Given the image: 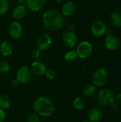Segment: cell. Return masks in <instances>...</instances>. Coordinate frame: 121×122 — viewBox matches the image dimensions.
<instances>
[{"label":"cell","mask_w":121,"mask_h":122,"mask_svg":"<svg viewBox=\"0 0 121 122\" xmlns=\"http://www.w3.org/2000/svg\"><path fill=\"white\" fill-rule=\"evenodd\" d=\"M64 17L57 9H48L42 16L44 26L50 31L56 32L61 29L64 24Z\"/></svg>","instance_id":"1"},{"label":"cell","mask_w":121,"mask_h":122,"mask_svg":"<svg viewBox=\"0 0 121 122\" xmlns=\"http://www.w3.org/2000/svg\"><path fill=\"white\" fill-rule=\"evenodd\" d=\"M33 109L39 117H48L53 114L55 106L52 99L47 97L42 96L35 100L33 104Z\"/></svg>","instance_id":"2"},{"label":"cell","mask_w":121,"mask_h":122,"mask_svg":"<svg viewBox=\"0 0 121 122\" xmlns=\"http://www.w3.org/2000/svg\"><path fill=\"white\" fill-rule=\"evenodd\" d=\"M116 95L113 91L109 89H103L100 90L96 95L98 103L103 107H108L115 102Z\"/></svg>","instance_id":"3"},{"label":"cell","mask_w":121,"mask_h":122,"mask_svg":"<svg viewBox=\"0 0 121 122\" xmlns=\"http://www.w3.org/2000/svg\"><path fill=\"white\" fill-rule=\"evenodd\" d=\"M108 74L107 71L103 68H99L96 69L92 76L93 84L96 86H103L108 81Z\"/></svg>","instance_id":"4"},{"label":"cell","mask_w":121,"mask_h":122,"mask_svg":"<svg viewBox=\"0 0 121 122\" xmlns=\"http://www.w3.org/2000/svg\"><path fill=\"white\" fill-rule=\"evenodd\" d=\"M76 52L78 57L81 59H87L93 53V45L88 41H81L77 46Z\"/></svg>","instance_id":"5"},{"label":"cell","mask_w":121,"mask_h":122,"mask_svg":"<svg viewBox=\"0 0 121 122\" xmlns=\"http://www.w3.org/2000/svg\"><path fill=\"white\" fill-rule=\"evenodd\" d=\"M52 44V39L51 36L46 33L41 34L36 39V48L41 51L48 50Z\"/></svg>","instance_id":"6"},{"label":"cell","mask_w":121,"mask_h":122,"mask_svg":"<svg viewBox=\"0 0 121 122\" xmlns=\"http://www.w3.org/2000/svg\"><path fill=\"white\" fill-rule=\"evenodd\" d=\"M32 77V73L29 67L22 66L16 72V79L20 84H27Z\"/></svg>","instance_id":"7"},{"label":"cell","mask_w":121,"mask_h":122,"mask_svg":"<svg viewBox=\"0 0 121 122\" xmlns=\"http://www.w3.org/2000/svg\"><path fill=\"white\" fill-rule=\"evenodd\" d=\"M104 44L106 49H108V51H113L119 48L121 44V41L118 36L111 34H108L106 38Z\"/></svg>","instance_id":"8"},{"label":"cell","mask_w":121,"mask_h":122,"mask_svg":"<svg viewBox=\"0 0 121 122\" xmlns=\"http://www.w3.org/2000/svg\"><path fill=\"white\" fill-rule=\"evenodd\" d=\"M62 41L66 46L68 48H73L77 44V35L73 31H66L63 33L62 36Z\"/></svg>","instance_id":"9"},{"label":"cell","mask_w":121,"mask_h":122,"mask_svg":"<svg viewBox=\"0 0 121 122\" xmlns=\"http://www.w3.org/2000/svg\"><path fill=\"white\" fill-rule=\"evenodd\" d=\"M8 32H9V36L12 39H18L21 36V35L23 34L22 25L16 21H12L9 26Z\"/></svg>","instance_id":"10"},{"label":"cell","mask_w":121,"mask_h":122,"mask_svg":"<svg viewBox=\"0 0 121 122\" xmlns=\"http://www.w3.org/2000/svg\"><path fill=\"white\" fill-rule=\"evenodd\" d=\"M92 34L96 37L103 36L107 31V27L106 24L101 20L95 21L91 26Z\"/></svg>","instance_id":"11"},{"label":"cell","mask_w":121,"mask_h":122,"mask_svg":"<svg viewBox=\"0 0 121 122\" xmlns=\"http://www.w3.org/2000/svg\"><path fill=\"white\" fill-rule=\"evenodd\" d=\"M30 69L31 71L32 74H34L37 76L44 75L47 70L46 64L41 61H34L30 66Z\"/></svg>","instance_id":"12"},{"label":"cell","mask_w":121,"mask_h":122,"mask_svg":"<svg viewBox=\"0 0 121 122\" xmlns=\"http://www.w3.org/2000/svg\"><path fill=\"white\" fill-rule=\"evenodd\" d=\"M76 5L71 1H66L61 8V14L63 17H71L76 12Z\"/></svg>","instance_id":"13"},{"label":"cell","mask_w":121,"mask_h":122,"mask_svg":"<svg viewBox=\"0 0 121 122\" xmlns=\"http://www.w3.org/2000/svg\"><path fill=\"white\" fill-rule=\"evenodd\" d=\"M46 4V0H26V6L31 11H39L41 10Z\"/></svg>","instance_id":"14"},{"label":"cell","mask_w":121,"mask_h":122,"mask_svg":"<svg viewBox=\"0 0 121 122\" xmlns=\"http://www.w3.org/2000/svg\"><path fill=\"white\" fill-rule=\"evenodd\" d=\"M27 12L28 9L25 5L19 4L14 8L12 11V15L16 19H21L26 16Z\"/></svg>","instance_id":"15"},{"label":"cell","mask_w":121,"mask_h":122,"mask_svg":"<svg viewBox=\"0 0 121 122\" xmlns=\"http://www.w3.org/2000/svg\"><path fill=\"white\" fill-rule=\"evenodd\" d=\"M88 118L89 119V122H100L103 118V112L98 107L92 108L88 112Z\"/></svg>","instance_id":"16"},{"label":"cell","mask_w":121,"mask_h":122,"mask_svg":"<svg viewBox=\"0 0 121 122\" xmlns=\"http://www.w3.org/2000/svg\"><path fill=\"white\" fill-rule=\"evenodd\" d=\"M14 46L9 41H4L0 44V54L3 56H9L12 54Z\"/></svg>","instance_id":"17"},{"label":"cell","mask_w":121,"mask_h":122,"mask_svg":"<svg viewBox=\"0 0 121 122\" xmlns=\"http://www.w3.org/2000/svg\"><path fill=\"white\" fill-rule=\"evenodd\" d=\"M110 19L114 26H121V11L116 9L111 11L110 13Z\"/></svg>","instance_id":"18"},{"label":"cell","mask_w":121,"mask_h":122,"mask_svg":"<svg viewBox=\"0 0 121 122\" xmlns=\"http://www.w3.org/2000/svg\"><path fill=\"white\" fill-rule=\"evenodd\" d=\"M11 104L10 97L6 94H2L0 96V109L3 110L8 109Z\"/></svg>","instance_id":"19"},{"label":"cell","mask_w":121,"mask_h":122,"mask_svg":"<svg viewBox=\"0 0 121 122\" xmlns=\"http://www.w3.org/2000/svg\"><path fill=\"white\" fill-rule=\"evenodd\" d=\"M73 107L77 111H82L86 107V102L81 97H76L73 102Z\"/></svg>","instance_id":"20"},{"label":"cell","mask_w":121,"mask_h":122,"mask_svg":"<svg viewBox=\"0 0 121 122\" xmlns=\"http://www.w3.org/2000/svg\"><path fill=\"white\" fill-rule=\"evenodd\" d=\"M63 58H64L65 61H66L68 62H73L74 61H76L77 59L78 56H77L76 51L68 50L64 54Z\"/></svg>","instance_id":"21"},{"label":"cell","mask_w":121,"mask_h":122,"mask_svg":"<svg viewBox=\"0 0 121 122\" xmlns=\"http://www.w3.org/2000/svg\"><path fill=\"white\" fill-rule=\"evenodd\" d=\"M96 91V86H94L93 84H88L86 85L83 90V94L85 97H89L93 96Z\"/></svg>","instance_id":"22"},{"label":"cell","mask_w":121,"mask_h":122,"mask_svg":"<svg viewBox=\"0 0 121 122\" xmlns=\"http://www.w3.org/2000/svg\"><path fill=\"white\" fill-rule=\"evenodd\" d=\"M9 8L8 0H0V15L5 14L8 11Z\"/></svg>","instance_id":"23"},{"label":"cell","mask_w":121,"mask_h":122,"mask_svg":"<svg viewBox=\"0 0 121 122\" xmlns=\"http://www.w3.org/2000/svg\"><path fill=\"white\" fill-rule=\"evenodd\" d=\"M10 70L9 64L5 61H0V74H5Z\"/></svg>","instance_id":"24"},{"label":"cell","mask_w":121,"mask_h":122,"mask_svg":"<svg viewBox=\"0 0 121 122\" xmlns=\"http://www.w3.org/2000/svg\"><path fill=\"white\" fill-rule=\"evenodd\" d=\"M26 122H41L40 117L38 114H36V113L31 114L27 117Z\"/></svg>","instance_id":"25"},{"label":"cell","mask_w":121,"mask_h":122,"mask_svg":"<svg viewBox=\"0 0 121 122\" xmlns=\"http://www.w3.org/2000/svg\"><path fill=\"white\" fill-rule=\"evenodd\" d=\"M44 75L48 79L53 80L56 77V71L53 69H47Z\"/></svg>","instance_id":"26"},{"label":"cell","mask_w":121,"mask_h":122,"mask_svg":"<svg viewBox=\"0 0 121 122\" xmlns=\"http://www.w3.org/2000/svg\"><path fill=\"white\" fill-rule=\"evenodd\" d=\"M41 50L39 49L38 48H35L32 50L31 51V57L34 59H38L39 58L40 55H41Z\"/></svg>","instance_id":"27"},{"label":"cell","mask_w":121,"mask_h":122,"mask_svg":"<svg viewBox=\"0 0 121 122\" xmlns=\"http://www.w3.org/2000/svg\"><path fill=\"white\" fill-rule=\"evenodd\" d=\"M6 119V112L4 110L0 109V122H4Z\"/></svg>","instance_id":"28"},{"label":"cell","mask_w":121,"mask_h":122,"mask_svg":"<svg viewBox=\"0 0 121 122\" xmlns=\"http://www.w3.org/2000/svg\"><path fill=\"white\" fill-rule=\"evenodd\" d=\"M110 107H111V110L113 111V112H118V109H119V105L116 102H113L112 104H111Z\"/></svg>","instance_id":"29"},{"label":"cell","mask_w":121,"mask_h":122,"mask_svg":"<svg viewBox=\"0 0 121 122\" xmlns=\"http://www.w3.org/2000/svg\"><path fill=\"white\" fill-rule=\"evenodd\" d=\"M115 102L117 103L119 106H121V92L119 93L115 98Z\"/></svg>","instance_id":"30"},{"label":"cell","mask_w":121,"mask_h":122,"mask_svg":"<svg viewBox=\"0 0 121 122\" xmlns=\"http://www.w3.org/2000/svg\"><path fill=\"white\" fill-rule=\"evenodd\" d=\"M19 84H20V83L18 81V80H17L16 79H12L11 81V85L13 87H14V88H16V87L19 85Z\"/></svg>","instance_id":"31"},{"label":"cell","mask_w":121,"mask_h":122,"mask_svg":"<svg viewBox=\"0 0 121 122\" xmlns=\"http://www.w3.org/2000/svg\"><path fill=\"white\" fill-rule=\"evenodd\" d=\"M18 2L21 5H24L26 4V0H18Z\"/></svg>","instance_id":"32"},{"label":"cell","mask_w":121,"mask_h":122,"mask_svg":"<svg viewBox=\"0 0 121 122\" xmlns=\"http://www.w3.org/2000/svg\"><path fill=\"white\" fill-rule=\"evenodd\" d=\"M89 122V121H83V122Z\"/></svg>","instance_id":"33"},{"label":"cell","mask_w":121,"mask_h":122,"mask_svg":"<svg viewBox=\"0 0 121 122\" xmlns=\"http://www.w3.org/2000/svg\"><path fill=\"white\" fill-rule=\"evenodd\" d=\"M8 1H9V0H8ZM10 1H11V0H10Z\"/></svg>","instance_id":"34"}]
</instances>
